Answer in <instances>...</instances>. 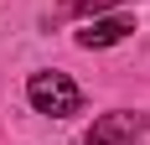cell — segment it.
<instances>
[{
	"mask_svg": "<svg viewBox=\"0 0 150 145\" xmlns=\"http://www.w3.org/2000/svg\"><path fill=\"white\" fill-rule=\"evenodd\" d=\"M26 99L36 104V114H52V119H67L83 109V88L67 78V72H31L26 83Z\"/></svg>",
	"mask_w": 150,
	"mask_h": 145,
	"instance_id": "1",
	"label": "cell"
},
{
	"mask_svg": "<svg viewBox=\"0 0 150 145\" xmlns=\"http://www.w3.org/2000/svg\"><path fill=\"white\" fill-rule=\"evenodd\" d=\"M140 130H150V114H124V109H119V114H104V119H98L83 145H124L129 135H140Z\"/></svg>",
	"mask_w": 150,
	"mask_h": 145,
	"instance_id": "2",
	"label": "cell"
},
{
	"mask_svg": "<svg viewBox=\"0 0 150 145\" xmlns=\"http://www.w3.org/2000/svg\"><path fill=\"white\" fill-rule=\"evenodd\" d=\"M129 31H135V21H129V16H109V21H88V26L78 31V47H114V42H124V36H129Z\"/></svg>",
	"mask_w": 150,
	"mask_h": 145,
	"instance_id": "3",
	"label": "cell"
},
{
	"mask_svg": "<svg viewBox=\"0 0 150 145\" xmlns=\"http://www.w3.org/2000/svg\"><path fill=\"white\" fill-rule=\"evenodd\" d=\"M109 5H124V0H62L57 16H98V11H109Z\"/></svg>",
	"mask_w": 150,
	"mask_h": 145,
	"instance_id": "4",
	"label": "cell"
}]
</instances>
